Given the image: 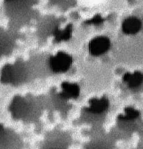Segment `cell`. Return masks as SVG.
Masks as SVG:
<instances>
[{
	"instance_id": "8",
	"label": "cell",
	"mask_w": 143,
	"mask_h": 149,
	"mask_svg": "<svg viewBox=\"0 0 143 149\" xmlns=\"http://www.w3.org/2000/svg\"><path fill=\"white\" fill-rule=\"evenodd\" d=\"M102 21H103V19H102V17L101 16H96V17H95L92 19H91V20L89 22H91L92 24H93V23L97 24V23H100V22H102Z\"/></svg>"
},
{
	"instance_id": "4",
	"label": "cell",
	"mask_w": 143,
	"mask_h": 149,
	"mask_svg": "<svg viewBox=\"0 0 143 149\" xmlns=\"http://www.w3.org/2000/svg\"><path fill=\"white\" fill-rule=\"evenodd\" d=\"M29 106L28 103L22 99H17L12 105V110L17 117H23L29 111Z\"/></svg>"
},
{
	"instance_id": "3",
	"label": "cell",
	"mask_w": 143,
	"mask_h": 149,
	"mask_svg": "<svg viewBox=\"0 0 143 149\" xmlns=\"http://www.w3.org/2000/svg\"><path fill=\"white\" fill-rule=\"evenodd\" d=\"M142 28V21L135 16L126 18L122 24V32L127 35L136 34L141 30Z\"/></svg>"
},
{
	"instance_id": "7",
	"label": "cell",
	"mask_w": 143,
	"mask_h": 149,
	"mask_svg": "<svg viewBox=\"0 0 143 149\" xmlns=\"http://www.w3.org/2000/svg\"><path fill=\"white\" fill-rule=\"evenodd\" d=\"M108 105V102L105 99H92L90 100V107L88 111L95 113H101L105 111Z\"/></svg>"
},
{
	"instance_id": "6",
	"label": "cell",
	"mask_w": 143,
	"mask_h": 149,
	"mask_svg": "<svg viewBox=\"0 0 143 149\" xmlns=\"http://www.w3.org/2000/svg\"><path fill=\"white\" fill-rule=\"evenodd\" d=\"M63 91L61 96L66 98H71L77 97L79 94V88L75 84L64 82L62 84Z\"/></svg>"
},
{
	"instance_id": "1",
	"label": "cell",
	"mask_w": 143,
	"mask_h": 149,
	"mask_svg": "<svg viewBox=\"0 0 143 149\" xmlns=\"http://www.w3.org/2000/svg\"><path fill=\"white\" fill-rule=\"evenodd\" d=\"M111 40L106 36L93 38L88 43V52L93 56H100L107 52L111 48Z\"/></svg>"
},
{
	"instance_id": "2",
	"label": "cell",
	"mask_w": 143,
	"mask_h": 149,
	"mask_svg": "<svg viewBox=\"0 0 143 149\" xmlns=\"http://www.w3.org/2000/svg\"><path fill=\"white\" fill-rule=\"evenodd\" d=\"M72 57L67 53H58L51 58L50 67L54 72L60 73L68 71L73 63Z\"/></svg>"
},
{
	"instance_id": "5",
	"label": "cell",
	"mask_w": 143,
	"mask_h": 149,
	"mask_svg": "<svg viewBox=\"0 0 143 149\" xmlns=\"http://www.w3.org/2000/svg\"><path fill=\"white\" fill-rule=\"evenodd\" d=\"M123 80L129 87L136 88L143 82V74L138 71L134 73H126L123 77Z\"/></svg>"
}]
</instances>
